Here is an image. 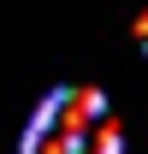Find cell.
<instances>
[{"label": "cell", "mask_w": 148, "mask_h": 154, "mask_svg": "<svg viewBox=\"0 0 148 154\" xmlns=\"http://www.w3.org/2000/svg\"><path fill=\"white\" fill-rule=\"evenodd\" d=\"M101 119H107V95H101V89H54V95L36 107V119H30V125H42V131H59V136H71V142H83Z\"/></svg>", "instance_id": "cell-1"}, {"label": "cell", "mask_w": 148, "mask_h": 154, "mask_svg": "<svg viewBox=\"0 0 148 154\" xmlns=\"http://www.w3.org/2000/svg\"><path fill=\"white\" fill-rule=\"evenodd\" d=\"M119 142H125V136H119V119L107 113L89 136H83V154H119Z\"/></svg>", "instance_id": "cell-2"}, {"label": "cell", "mask_w": 148, "mask_h": 154, "mask_svg": "<svg viewBox=\"0 0 148 154\" xmlns=\"http://www.w3.org/2000/svg\"><path fill=\"white\" fill-rule=\"evenodd\" d=\"M130 36H136V42L148 48V12H136V18H130Z\"/></svg>", "instance_id": "cell-3"}]
</instances>
